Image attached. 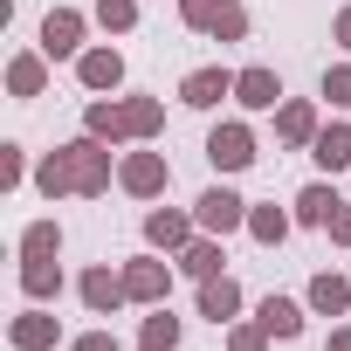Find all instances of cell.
<instances>
[{"instance_id":"d590c367","label":"cell","mask_w":351,"mask_h":351,"mask_svg":"<svg viewBox=\"0 0 351 351\" xmlns=\"http://www.w3.org/2000/svg\"><path fill=\"white\" fill-rule=\"evenodd\" d=\"M324 351H351V324H330V337H324Z\"/></svg>"},{"instance_id":"44dd1931","label":"cell","mask_w":351,"mask_h":351,"mask_svg":"<svg viewBox=\"0 0 351 351\" xmlns=\"http://www.w3.org/2000/svg\"><path fill=\"white\" fill-rule=\"evenodd\" d=\"M21 296L28 303H56L62 296V262L56 255H21Z\"/></svg>"},{"instance_id":"4fadbf2b","label":"cell","mask_w":351,"mask_h":351,"mask_svg":"<svg viewBox=\"0 0 351 351\" xmlns=\"http://www.w3.org/2000/svg\"><path fill=\"white\" fill-rule=\"evenodd\" d=\"M317 131H324V117H317V104H310V97H282V104H276V145L310 152V145H317Z\"/></svg>"},{"instance_id":"ba28073f","label":"cell","mask_w":351,"mask_h":351,"mask_svg":"<svg viewBox=\"0 0 351 351\" xmlns=\"http://www.w3.org/2000/svg\"><path fill=\"white\" fill-rule=\"evenodd\" d=\"M234 76L241 69H228V62H200V69L180 76V104L186 110H221V104H234Z\"/></svg>"},{"instance_id":"d6a6232c","label":"cell","mask_w":351,"mask_h":351,"mask_svg":"<svg viewBox=\"0 0 351 351\" xmlns=\"http://www.w3.org/2000/svg\"><path fill=\"white\" fill-rule=\"evenodd\" d=\"M69 351H124V344H117V330H83V337H69Z\"/></svg>"},{"instance_id":"9c48e42d","label":"cell","mask_w":351,"mask_h":351,"mask_svg":"<svg viewBox=\"0 0 351 351\" xmlns=\"http://www.w3.org/2000/svg\"><path fill=\"white\" fill-rule=\"evenodd\" d=\"M76 296H83V310H90V317H117V310L131 303L124 269H110V262H90V269L76 276Z\"/></svg>"},{"instance_id":"f546056e","label":"cell","mask_w":351,"mask_h":351,"mask_svg":"<svg viewBox=\"0 0 351 351\" xmlns=\"http://www.w3.org/2000/svg\"><path fill=\"white\" fill-rule=\"evenodd\" d=\"M21 180H35V165H28V145L8 138V145H0V193H14Z\"/></svg>"},{"instance_id":"8d00e7d4","label":"cell","mask_w":351,"mask_h":351,"mask_svg":"<svg viewBox=\"0 0 351 351\" xmlns=\"http://www.w3.org/2000/svg\"><path fill=\"white\" fill-rule=\"evenodd\" d=\"M138 351H145V344H138Z\"/></svg>"},{"instance_id":"8992f818","label":"cell","mask_w":351,"mask_h":351,"mask_svg":"<svg viewBox=\"0 0 351 351\" xmlns=\"http://www.w3.org/2000/svg\"><path fill=\"white\" fill-rule=\"evenodd\" d=\"M193 214H200V234H221V241H228V234H248V200H241L228 180H214V186L193 200Z\"/></svg>"},{"instance_id":"cb8c5ba5","label":"cell","mask_w":351,"mask_h":351,"mask_svg":"<svg viewBox=\"0 0 351 351\" xmlns=\"http://www.w3.org/2000/svg\"><path fill=\"white\" fill-rule=\"evenodd\" d=\"M289 228H296V214H282L276 200H248V241L282 248V241H289Z\"/></svg>"},{"instance_id":"4dcf8cb0","label":"cell","mask_w":351,"mask_h":351,"mask_svg":"<svg viewBox=\"0 0 351 351\" xmlns=\"http://www.w3.org/2000/svg\"><path fill=\"white\" fill-rule=\"evenodd\" d=\"M317 97H324L330 110H351V62H330V69L317 76Z\"/></svg>"},{"instance_id":"ac0fdd59","label":"cell","mask_w":351,"mask_h":351,"mask_svg":"<svg viewBox=\"0 0 351 351\" xmlns=\"http://www.w3.org/2000/svg\"><path fill=\"white\" fill-rule=\"evenodd\" d=\"M241 303H248V296H241L234 276H207V282H200V317H207L214 330H228V324L241 317Z\"/></svg>"},{"instance_id":"ffe728a7","label":"cell","mask_w":351,"mask_h":351,"mask_svg":"<svg viewBox=\"0 0 351 351\" xmlns=\"http://www.w3.org/2000/svg\"><path fill=\"white\" fill-rule=\"evenodd\" d=\"M83 131L104 138V145H117V152L131 145V124H124V104H117V97H90V104H83Z\"/></svg>"},{"instance_id":"5bb4252c","label":"cell","mask_w":351,"mask_h":351,"mask_svg":"<svg viewBox=\"0 0 351 351\" xmlns=\"http://www.w3.org/2000/svg\"><path fill=\"white\" fill-rule=\"evenodd\" d=\"M56 344H62V324H56L49 303H28V310L8 324V351H56Z\"/></svg>"},{"instance_id":"7402d4cb","label":"cell","mask_w":351,"mask_h":351,"mask_svg":"<svg viewBox=\"0 0 351 351\" xmlns=\"http://www.w3.org/2000/svg\"><path fill=\"white\" fill-rule=\"evenodd\" d=\"M303 303H310V317H344V310H351V282H344L337 269H317L310 289H303Z\"/></svg>"},{"instance_id":"d4e9b609","label":"cell","mask_w":351,"mask_h":351,"mask_svg":"<svg viewBox=\"0 0 351 351\" xmlns=\"http://www.w3.org/2000/svg\"><path fill=\"white\" fill-rule=\"evenodd\" d=\"M35 193H42V200H69V193H76V172H69V152H62V145L35 158Z\"/></svg>"},{"instance_id":"83f0119b","label":"cell","mask_w":351,"mask_h":351,"mask_svg":"<svg viewBox=\"0 0 351 351\" xmlns=\"http://www.w3.org/2000/svg\"><path fill=\"white\" fill-rule=\"evenodd\" d=\"M14 248L21 255H62V221H28Z\"/></svg>"},{"instance_id":"836d02e7","label":"cell","mask_w":351,"mask_h":351,"mask_svg":"<svg viewBox=\"0 0 351 351\" xmlns=\"http://www.w3.org/2000/svg\"><path fill=\"white\" fill-rule=\"evenodd\" d=\"M330 42H337V49H344V56H351V0H344V8H337V14H330Z\"/></svg>"},{"instance_id":"7c38bea8","label":"cell","mask_w":351,"mask_h":351,"mask_svg":"<svg viewBox=\"0 0 351 351\" xmlns=\"http://www.w3.org/2000/svg\"><path fill=\"white\" fill-rule=\"evenodd\" d=\"M234 104H241L248 117H276V104H282V76H276L269 62H248V69L234 76Z\"/></svg>"},{"instance_id":"30bf717a","label":"cell","mask_w":351,"mask_h":351,"mask_svg":"<svg viewBox=\"0 0 351 351\" xmlns=\"http://www.w3.org/2000/svg\"><path fill=\"white\" fill-rule=\"evenodd\" d=\"M76 83H83L90 97H110V90H124V49H110V42H90V49L76 56Z\"/></svg>"},{"instance_id":"5b68a950","label":"cell","mask_w":351,"mask_h":351,"mask_svg":"<svg viewBox=\"0 0 351 351\" xmlns=\"http://www.w3.org/2000/svg\"><path fill=\"white\" fill-rule=\"evenodd\" d=\"M90 21H97V14H76V8H49V14H42V42H35V49H42L49 62H76V56L90 49V42H83V35H90Z\"/></svg>"},{"instance_id":"52a82bcc","label":"cell","mask_w":351,"mask_h":351,"mask_svg":"<svg viewBox=\"0 0 351 351\" xmlns=\"http://www.w3.org/2000/svg\"><path fill=\"white\" fill-rule=\"evenodd\" d=\"M117 269H124L131 303H145V310H152V303H165V296H172V269H180V262L152 248V255H131V262H117Z\"/></svg>"},{"instance_id":"3957f363","label":"cell","mask_w":351,"mask_h":351,"mask_svg":"<svg viewBox=\"0 0 351 351\" xmlns=\"http://www.w3.org/2000/svg\"><path fill=\"white\" fill-rule=\"evenodd\" d=\"M262 152H255V131H248V117H221L214 131H207V165L221 172V180H234V172H248Z\"/></svg>"},{"instance_id":"6da1fadb","label":"cell","mask_w":351,"mask_h":351,"mask_svg":"<svg viewBox=\"0 0 351 351\" xmlns=\"http://www.w3.org/2000/svg\"><path fill=\"white\" fill-rule=\"evenodd\" d=\"M69 152V172H76V200H104L110 193V180H117V145H104V138H69L62 145Z\"/></svg>"},{"instance_id":"277c9868","label":"cell","mask_w":351,"mask_h":351,"mask_svg":"<svg viewBox=\"0 0 351 351\" xmlns=\"http://www.w3.org/2000/svg\"><path fill=\"white\" fill-rule=\"evenodd\" d=\"M117 186H124L131 200H165V186H172V165H165V152H145V145L117 152Z\"/></svg>"},{"instance_id":"1f68e13d","label":"cell","mask_w":351,"mask_h":351,"mask_svg":"<svg viewBox=\"0 0 351 351\" xmlns=\"http://www.w3.org/2000/svg\"><path fill=\"white\" fill-rule=\"evenodd\" d=\"M269 344H276V337H269L255 317H248V324H241V317L228 324V351H269Z\"/></svg>"},{"instance_id":"8fae6325","label":"cell","mask_w":351,"mask_h":351,"mask_svg":"<svg viewBox=\"0 0 351 351\" xmlns=\"http://www.w3.org/2000/svg\"><path fill=\"white\" fill-rule=\"evenodd\" d=\"M193 234H200V214H193V207H152V214H145V241H152L158 255H180Z\"/></svg>"},{"instance_id":"d6986e66","label":"cell","mask_w":351,"mask_h":351,"mask_svg":"<svg viewBox=\"0 0 351 351\" xmlns=\"http://www.w3.org/2000/svg\"><path fill=\"white\" fill-rule=\"evenodd\" d=\"M180 276H193V282H207V276H228V248H221V234H193L180 255Z\"/></svg>"},{"instance_id":"f1b7e54d","label":"cell","mask_w":351,"mask_h":351,"mask_svg":"<svg viewBox=\"0 0 351 351\" xmlns=\"http://www.w3.org/2000/svg\"><path fill=\"white\" fill-rule=\"evenodd\" d=\"M90 14H97L104 35H131V28H138V0H97Z\"/></svg>"},{"instance_id":"603a6c76","label":"cell","mask_w":351,"mask_h":351,"mask_svg":"<svg viewBox=\"0 0 351 351\" xmlns=\"http://www.w3.org/2000/svg\"><path fill=\"white\" fill-rule=\"evenodd\" d=\"M186 317H172V303H152V317H138V344L145 351H180Z\"/></svg>"},{"instance_id":"e575fe53","label":"cell","mask_w":351,"mask_h":351,"mask_svg":"<svg viewBox=\"0 0 351 351\" xmlns=\"http://www.w3.org/2000/svg\"><path fill=\"white\" fill-rule=\"evenodd\" d=\"M324 234H330V241H337V248H351V200H344V207H337V214H330V228H324Z\"/></svg>"},{"instance_id":"4316f807","label":"cell","mask_w":351,"mask_h":351,"mask_svg":"<svg viewBox=\"0 0 351 351\" xmlns=\"http://www.w3.org/2000/svg\"><path fill=\"white\" fill-rule=\"evenodd\" d=\"M310 158H317L324 172H351V117H344V124H324L317 145H310Z\"/></svg>"},{"instance_id":"e0dca14e","label":"cell","mask_w":351,"mask_h":351,"mask_svg":"<svg viewBox=\"0 0 351 351\" xmlns=\"http://www.w3.org/2000/svg\"><path fill=\"white\" fill-rule=\"evenodd\" d=\"M337 207H344V193H337L330 180H310V186H303V193L289 200V214H296V228H317V234L330 228V214H337Z\"/></svg>"},{"instance_id":"484cf974","label":"cell","mask_w":351,"mask_h":351,"mask_svg":"<svg viewBox=\"0 0 351 351\" xmlns=\"http://www.w3.org/2000/svg\"><path fill=\"white\" fill-rule=\"evenodd\" d=\"M124 104V124H131V145H152L165 131V104L158 97H117Z\"/></svg>"},{"instance_id":"2e32d148","label":"cell","mask_w":351,"mask_h":351,"mask_svg":"<svg viewBox=\"0 0 351 351\" xmlns=\"http://www.w3.org/2000/svg\"><path fill=\"white\" fill-rule=\"evenodd\" d=\"M255 324H262L276 344H289V337H303L310 303H296V296H262V303H255Z\"/></svg>"},{"instance_id":"9a60e30c","label":"cell","mask_w":351,"mask_h":351,"mask_svg":"<svg viewBox=\"0 0 351 351\" xmlns=\"http://www.w3.org/2000/svg\"><path fill=\"white\" fill-rule=\"evenodd\" d=\"M8 97H14V104H35V97H49V56H42V49H21V56H8Z\"/></svg>"},{"instance_id":"7a4b0ae2","label":"cell","mask_w":351,"mask_h":351,"mask_svg":"<svg viewBox=\"0 0 351 351\" xmlns=\"http://www.w3.org/2000/svg\"><path fill=\"white\" fill-rule=\"evenodd\" d=\"M180 21L207 42H248V8L241 0H180Z\"/></svg>"}]
</instances>
